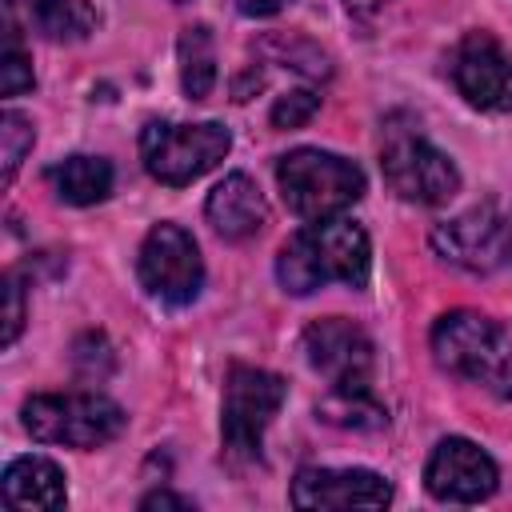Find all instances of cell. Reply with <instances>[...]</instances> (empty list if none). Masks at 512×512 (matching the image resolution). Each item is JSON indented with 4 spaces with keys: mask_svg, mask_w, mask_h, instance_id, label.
I'll list each match as a JSON object with an SVG mask.
<instances>
[{
    "mask_svg": "<svg viewBox=\"0 0 512 512\" xmlns=\"http://www.w3.org/2000/svg\"><path fill=\"white\" fill-rule=\"evenodd\" d=\"M452 84L480 112H512V56L492 32H468L456 44Z\"/></svg>",
    "mask_w": 512,
    "mask_h": 512,
    "instance_id": "30bf717a",
    "label": "cell"
},
{
    "mask_svg": "<svg viewBox=\"0 0 512 512\" xmlns=\"http://www.w3.org/2000/svg\"><path fill=\"white\" fill-rule=\"evenodd\" d=\"M288 388L276 372L252 368V364H232L224 380V408H220V436L224 448L240 460H256L264 444V428L280 412Z\"/></svg>",
    "mask_w": 512,
    "mask_h": 512,
    "instance_id": "52a82bcc",
    "label": "cell"
},
{
    "mask_svg": "<svg viewBox=\"0 0 512 512\" xmlns=\"http://www.w3.org/2000/svg\"><path fill=\"white\" fill-rule=\"evenodd\" d=\"M4 296H8V312H4V344H16L20 328H24V292L16 284V276L4 280Z\"/></svg>",
    "mask_w": 512,
    "mask_h": 512,
    "instance_id": "603a6c76",
    "label": "cell"
},
{
    "mask_svg": "<svg viewBox=\"0 0 512 512\" xmlns=\"http://www.w3.org/2000/svg\"><path fill=\"white\" fill-rule=\"evenodd\" d=\"M304 356L332 388H368L372 380V340L360 324L344 316H328L304 328Z\"/></svg>",
    "mask_w": 512,
    "mask_h": 512,
    "instance_id": "9c48e42d",
    "label": "cell"
},
{
    "mask_svg": "<svg viewBox=\"0 0 512 512\" xmlns=\"http://www.w3.org/2000/svg\"><path fill=\"white\" fill-rule=\"evenodd\" d=\"M8 20L44 40H84L96 28L88 0H8Z\"/></svg>",
    "mask_w": 512,
    "mask_h": 512,
    "instance_id": "9a60e30c",
    "label": "cell"
},
{
    "mask_svg": "<svg viewBox=\"0 0 512 512\" xmlns=\"http://www.w3.org/2000/svg\"><path fill=\"white\" fill-rule=\"evenodd\" d=\"M432 248L440 260L464 272H492L508 256V224L500 220L496 204H476L432 232Z\"/></svg>",
    "mask_w": 512,
    "mask_h": 512,
    "instance_id": "8fae6325",
    "label": "cell"
},
{
    "mask_svg": "<svg viewBox=\"0 0 512 512\" xmlns=\"http://www.w3.org/2000/svg\"><path fill=\"white\" fill-rule=\"evenodd\" d=\"M388 0H344V8L348 12H356V16H368V12H376V8H384Z\"/></svg>",
    "mask_w": 512,
    "mask_h": 512,
    "instance_id": "484cf974",
    "label": "cell"
},
{
    "mask_svg": "<svg viewBox=\"0 0 512 512\" xmlns=\"http://www.w3.org/2000/svg\"><path fill=\"white\" fill-rule=\"evenodd\" d=\"M204 216H208V224H212L216 236H224V240H248V236H256L268 224V204H264V192L256 188L252 176L232 172V176H224L208 192Z\"/></svg>",
    "mask_w": 512,
    "mask_h": 512,
    "instance_id": "5bb4252c",
    "label": "cell"
},
{
    "mask_svg": "<svg viewBox=\"0 0 512 512\" xmlns=\"http://www.w3.org/2000/svg\"><path fill=\"white\" fill-rule=\"evenodd\" d=\"M316 108H320V96H316L312 88H296V92H284V96L272 104L268 120H272L276 128H300V124H308V120L316 116Z\"/></svg>",
    "mask_w": 512,
    "mask_h": 512,
    "instance_id": "7402d4cb",
    "label": "cell"
},
{
    "mask_svg": "<svg viewBox=\"0 0 512 512\" xmlns=\"http://www.w3.org/2000/svg\"><path fill=\"white\" fill-rule=\"evenodd\" d=\"M32 140H36V132H32V120H28L24 112L8 108V112L0 116V148H4V184H12L16 168H20V164H24V156L32 152Z\"/></svg>",
    "mask_w": 512,
    "mask_h": 512,
    "instance_id": "ffe728a7",
    "label": "cell"
},
{
    "mask_svg": "<svg viewBox=\"0 0 512 512\" xmlns=\"http://www.w3.org/2000/svg\"><path fill=\"white\" fill-rule=\"evenodd\" d=\"M284 4H292V0H236V8L244 16H276Z\"/></svg>",
    "mask_w": 512,
    "mask_h": 512,
    "instance_id": "d4e9b609",
    "label": "cell"
},
{
    "mask_svg": "<svg viewBox=\"0 0 512 512\" xmlns=\"http://www.w3.org/2000/svg\"><path fill=\"white\" fill-rule=\"evenodd\" d=\"M140 284L152 300L168 304V308H184L200 296L204 288V260L196 240L180 228V224H156L144 244H140V260H136Z\"/></svg>",
    "mask_w": 512,
    "mask_h": 512,
    "instance_id": "ba28073f",
    "label": "cell"
},
{
    "mask_svg": "<svg viewBox=\"0 0 512 512\" xmlns=\"http://www.w3.org/2000/svg\"><path fill=\"white\" fill-rule=\"evenodd\" d=\"M180 84L188 100H208L212 84H216V48H212V32L204 24H192L180 32Z\"/></svg>",
    "mask_w": 512,
    "mask_h": 512,
    "instance_id": "ac0fdd59",
    "label": "cell"
},
{
    "mask_svg": "<svg viewBox=\"0 0 512 512\" xmlns=\"http://www.w3.org/2000/svg\"><path fill=\"white\" fill-rule=\"evenodd\" d=\"M424 488L444 504H480L496 492V464L464 436H448L424 464Z\"/></svg>",
    "mask_w": 512,
    "mask_h": 512,
    "instance_id": "7c38bea8",
    "label": "cell"
},
{
    "mask_svg": "<svg viewBox=\"0 0 512 512\" xmlns=\"http://www.w3.org/2000/svg\"><path fill=\"white\" fill-rule=\"evenodd\" d=\"M508 256H512V220H508Z\"/></svg>",
    "mask_w": 512,
    "mask_h": 512,
    "instance_id": "4316f807",
    "label": "cell"
},
{
    "mask_svg": "<svg viewBox=\"0 0 512 512\" xmlns=\"http://www.w3.org/2000/svg\"><path fill=\"white\" fill-rule=\"evenodd\" d=\"M28 88H32V64H28L24 48L16 44V24L8 20V36H4V52H0V92L20 96Z\"/></svg>",
    "mask_w": 512,
    "mask_h": 512,
    "instance_id": "44dd1931",
    "label": "cell"
},
{
    "mask_svg": "<svg viewBox=\"0 0 512 512\" xmlns=\"http://www.w3.org/2000/svg\"><path fill=\"white\" fill-rule=\"evenodd\" d=\"M0 492H4V504L8 508H64L68 500V488H64V472L48 460V456H20L4 468V480H0Z\"/></svg>",
    "mask_w": 512,
    "mask_h": 512,
    "instance_id": "2e32d148",
    "label": "cell"
},
{
    "mask_svg": "<svg viewBox=\"0 0 512 512\" xmlns=\"http://www.w3.org/2000/svg\"><path fill=\"white\" fill-rule=\"evenodd\" d=\"M316 412L328 420V424H340V428H356V432H376L388 424V412L384 404H376L368 396V388H328V396L316 404Z\"/></svg>",
    "mask_w": 512,
    "mask_h": 512,
    "instance_id": "d6986e66",
    "label": "cell"
},
{
    "mask_svg": "<svg viewBox=\"0 0 512 512\" xmlns=\"http://www.w3.org/2000/svg\"><path fill=\"white\" fill-rule=\"evenodd\" d=\"M392 484L368 468H300L292 480L296 508H384Z\"/></svg>",
    "mask_w": 512,
    "mask_h": 512,
    "instance_id": "4fadbf2b",
    "label": "cell"
},
{
    "mask_svg": "<svg viewBox=\"0 0 512 512\" xmlns=\"http://www.w3.org/2000/svg\"><path fill=\"white\" fill-rule=\"evenodd\" d=\"M48 184L64 204L88 208L112 192V164L104 156H68L48 168Z\"/></svg>",
    "mask_w": 512,
    "mask_h": 512,
    "instance_id": "e0dca14e",
    "label": "cell"
},
{
    "mask_svg": "<svg viewBox=\"0 0 512 512\" xmlns=\"http://www.w3.org/2000/svg\"><path fill=\"white\" fill-rule=\"evenodd\" d=\"M276 184L284 204L300 220H328L352 208L364 196V172L324 148H296L280 156L276 164Z\"/></svg>",
    "mask_w": 512,
    "mask_h": 512,
    "instance_id": "3957f363",
    "label": "cell"
},
{
    "mask_svg": "<svg viewBox=\"0 0 512 512\" xmlns=\"http://www.w3.org/2000/svg\"><path fill=\"white\" fill-rule=\"evenodd\" d=\"M228 148H232V132L216 120H204V124L152 120L140 132V160L148 176L168 188L192 184L196 176L212 172L228 156Z\"/></svg>",
    "mask_w": 512,
    "mask_h": 512,
    "instance_id": "5b68a950",
    "label": "cell"
},
{
    "mask_svg": "<svg viewBox=\"0 0 512 512\" xmlns=\"http://www.w3.org/2000/svg\"><path fill=\"white\" fill-rule=\"evenodd\" d=\"M24 428L40 444H64V448H100L124 432V408L100 392H40L28 396Z\"/></svg>",
    "mask_w": 512,
    "mask_h": 512,
    "instance_id": "277c9868",
    "label": "cell"
},
{
    "mask_svg": "<svg viewBox=\"0 0 512 512\" xmlns=\"http://www.w3.org/2000/svg\"><path fill=\"white\" fill-rule=\"evenodd\" d=\"M380 168H384L388 188L408 204H444L460 188L456 164L432 140H424L420 128L400 124V120H388L384 128Z\"/></svg>",
    "mask_w": 512,
    "mask_h": 512,
    "instance_id": "8992f818",
    "label": "cell"
},
{
    "mask_svg": "<svg viewBox=\"0 0 512 512\" xmlns=\"http://www.w3.org/2000/svg\"><path fill=\"white\" fill-rule=\"evenodd\" d=\"M368 268H372L368 232L344 216L308 220L296 236L284 240V248L276 256V280L292 296H308V292L324 288L328 280L364 288Z\"/></svg>",
    "mask_w": 512,
    "mask_h": 512,
    "instance_id": "6da1fadb",
    "label": "cell"
},
{
    "mask_svg": "<svg viewBox=\"0 0 512 512\" xmlns=\"http://www.w3.org/2000/svg\"><path fill=\"white\" fill-rule=\"evenodd\" d=\"M140 508H144V512H152V508H192V500H188V496H172V492L160 488V492H148V496L140 500Z\"/></svg>",
    "mask_w": 512,
    "mask_h": 512,
    "instance_id": "cb8c5ba5",
    "label": "cell"
},
{
    "mask_svg": "<svg viewBox=\"0 0 512 512\" xmlns=\"http://www.w3.org/2000/svg\"><path fill=\"white\" fill-rule=\"evenodd\" d=\"M432 356L444 372L484 388L496 400L512 396V336L484 312L456 308L432 324Z\"/></svg>",
    "mask_w": 512,
    "mask_h": 512,
    "instance_id": "7a4b0ae2",
    "label": "cell"
}]
</instances>
